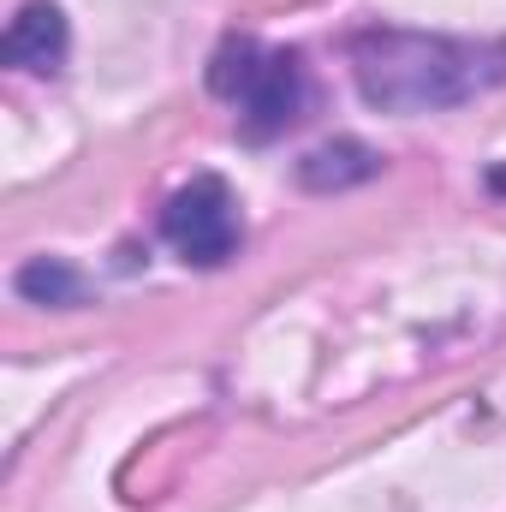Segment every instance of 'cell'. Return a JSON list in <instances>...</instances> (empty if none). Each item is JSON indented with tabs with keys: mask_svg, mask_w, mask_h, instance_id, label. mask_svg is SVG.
Here are the masks:
<instances>
[{
	"mask_svg": "<svg viewBox=\"0 0 506 512\" xmlns=\"http://www.w3.org/2000/svg\"><path fill=\"white\" fill-rule=\"evenodd\" d=\"M346 66L358 96L376 114H447L506 84L501 36H447V30H405V24H364L346 36Z\"/></svg>",
	"mask_w": 506,
	"mask_h": 512,
	"instance_id": "6da1fadb",
	"label": "cell"
},
{
	"mask_svg": "<svg viewBox=\"0 0 506 512\" xmlns=\"http://www.w3.org/2000/svg\"><path fill=\"white\" fill-rule=\"evenodd\" d=\"M209 90L233 108V131L245 143H274L304 120L310 72L298 48H274L256 36H227L209 54Z\"/></svg>",
	"mask_w": 506,
	"mask_h": 512,
	"instance_id": "7a4b0ae2",
	"label": "cell"
},
{
	"mask_svg": "<svg viewBox=\"0 0 506 512\" xmlns=\"http://www.w3.org/2000/svg\"><path fill=\"white\" fill-rule=\"evenodd\" d=\"M161 239L185 268H227L245 245V215L239 197L221 173H197L185 179L167 203H161Z\"/></svg>",
	"mask_w": 506,
	"mask_h": 512,
	"instance_id": "3957f363",
	"label": "cell"
},
{
	"mask_svg": "<svg viewBox=\"0 0 506 512\" xmlns=\"http://www.w3.org/2000/svg\"><path fill=\"white\" fill-rule=\"evenodd\" d=\"M6 66L12 72H30V78H54L72 54V30H66V12L54 0H24L6 24V42H0Z\"/></svg>",
	"mask_w": 506,
	"mask_h": 512,
	"instance_id": "277c9868",
	"label": "cell"
},
{
	"mask_svg": "<svg viewBox=\"0 0 506 512\" xmlns=\"http://www.w3.org/2000/svg\"><path fill=\"white\" fill-rule=\"evenodd\" d=\"M381 167H387L381 149L358 143V137H334V143H322V149H310V155L298 161V185L316 191V197H340V191L370 185Z\"/></svg>",
	"mask_w": 506,
	"mask_h": 512,
	"instance_id": "5b68a950",
	"label": "cell"
},
{
	"mask_svg": "<svg viewBox=\"0 0 506 512\" xmlns=\"http://www.w3.org/2000/svg\"><path fill=\"white\" fill-rule=\"evenodd\" d=\"M12 286H18V298L48 304V310H72V304H84V274H78L66 256H30V262L12 274Z\"/></svg>",
	"mask_w": 506,
	"mask_h": 512,
	"instance_id": "8992f818",
	"label": "cell"
},
{
	"mask_svg": "<svg viewBox=\"0 0 506 512\" xmlns=\"http://www.w3.org/2000/svg\"><path fill=\"white\" fill-rule=\"evenodd\" d=\"M483 185H489L495 197H506V161H495V167H489V179H483Z\"/></svg>",
	"mask_w": 506,
	"mask_h": 512,
	"instance_id": "52a82bcc",
	"label": "cell"
}]
</instances>
